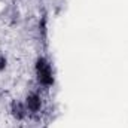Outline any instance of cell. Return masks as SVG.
Instances as JSON below:
<instances>
[{
  "mask_svg": "<svg viewBox=\"0 0 128 128\" xmlns=\"http://www.w3.org/2000/svg\"><path fill=\"white\" fill-rule=\"evenodd\" d=\"M3 64H4V60H3V58H2V57H0V68H2V67H3Z\"/></svg>",
  "mask_w": 128,
  "mask_h": 128,
  "instance_id": "cell-3",
  "label": "cell"
},
{
  "mask_svg": "<svg viewBox=\"0 0 128 128\" xmlns=\"http://www.w3.org/2000/svg\"><path fill=\"white\" fill-rule=\"evenodd\" d=\"M37 72H39V79L43 84H51L52 82L51 70H49L48 64H45V61H39V64H37Z\"/></svg>",
  "mask_w": 128,
  "mask_h": 128,
  "instance_id": "cell-1",
  "label": "cell"
},
{
  "mask_svg": "<svg viewBox=\"0 0 128 128\" xmlns=\"http://www.w3.org/2000/svg\"><path fill=\"white\" fill-rule=\"evenodd\" d=\"M27 106H28V109H32V110H37L39 106H40V100H39V97H36V96L30 97L28 101H27Z\"/></svg>",
  "mask_w": 128,
  "mask_h": 128,
  "instance_id": "cell-2",
  "label": "cell"
}]
</instances>
